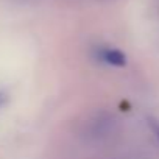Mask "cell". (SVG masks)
Listing matches in <instances>:
<instances>
[{"mask_svg":"<svg viewBox=\"0 0 159 159\" xmlns=\"http://www.w3.org/2000/svg\"><path fill=\"white\" fill-rule=\"evenodd\" d=\"M97 58L109 66H116V67H122L126 62V56L116 48H100L97 52Z\"/></svg>","mask_w":159,"mask_h":159,"instance_id":"obj_1","label":"cell"},{"mask_svg":"<svg viewBox=\"0 0 159 159\" xmlns=\"http://www.w3.org/2000/svg\"><path fill=\"white\" fill-rule=\"evenodd\" d=\"M157 136H159V134H157Z\"/></svg>","mask_w":159,"mask_h":159,"instance_id":"obj_3","label":"cell"},{"mask_svg":"<svg viewBox=\"0 0 159 159\" xmlns=\"http://www.w3.org/2000/svg\"><path fill=\"white\" fill-rule=\"evenodd\" d=\"M5 100H7V98H5V95H3V94H0V106H2V105L5 103Z\"/></svg>","mask_w":159,"mask_h":159,"instance_id":"obj_2","label":"cell"}]
</instances>
